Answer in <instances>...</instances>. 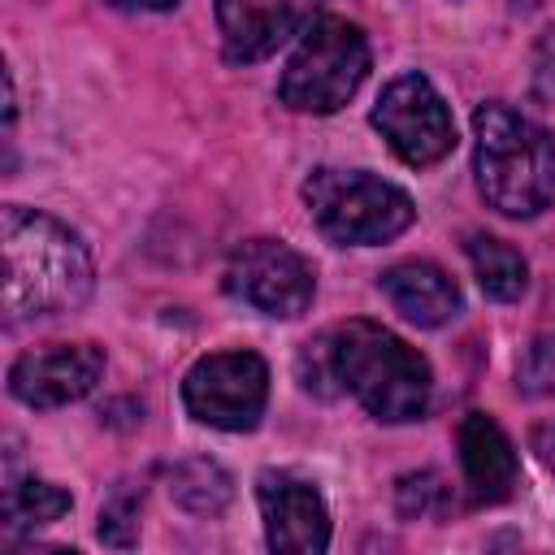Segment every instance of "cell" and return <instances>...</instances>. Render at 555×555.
Segmentation results:
<instances>
[{"label":"cell","instance_id":"cell-1","mask_svg":"<svg viewBox=\"0 0 555 555\" xmlns=\"http://www.w3.org/2000/svg\"><path fill=\"white\" fill-rule=\"evenodd\" d=\"M4 251V321H35L74 312L95 286L87 243L48 212L9 204L0 212Z\"/></svg>","mask_w":555,"mask_h":555},{"label":"cell","instance_id":"cell-2","mask_svg":"<svg viewBox=\"0 0 555 555\" xmlns=\"http://www.w3.org/2000/svg\"><path fill=\"white\" fill-rule=\"evenodd\" d=\"M325 356H330V373L334 382L356 395V403L386 421H416L429 408V364L416 347H408L399 334H390L386 325L373 321H347L338 330L325 334Z\"/></svg>","mask_w":555,"mask_h":555},{"label":"cell","instance_id":"cell-3","mask_svg":"<svg viewBox=\"0 0 555 555\" xmlns=\"http://www.w3.org/2000/svg\"><path fill=\"white\" fill-rule=\"evenodd\" d=\"M473 173L486 204L503 217H538L555 195V139L512 104L473 113Z\"/></svg>","mask_w":555,"mask_h":555},{"label":"cell","instance_id":"cell-4","mask_svg":"<svg viewBox=\"0 0 555 555\" xmlns=\"http://www.w3.org/2000/svg\"><path fill=\"white\" fill-rule=\"evenodd\" d=\"M304 204L317 230L343 247H369L403 234L416 217L403 186L364 169H317L304 182Z\"/></svg>","mask_w":555,"mask_h":555},{"label":"cell","instance_id":"cell-5","mask_svg":"<svg viewBox=\"0 0 555 555\" xmlns=\"http://www.w3.org/2000/svg\"><path fill=\"white\" fill-rule=\"evenodd\" d=\"M369 74V39L347 17H317L291 52L278 95L295 113H338Z\"/></svg>","mask_w":555,"mask_h":555},{"label":"cell","instance_id":"cell-6","mask_svg":"<svg viewBox=\"0 0 555 555\" xmlns=\"http://www.w3.org/2000/svg\"><path fill=\"white\" fill-rule=\"evenodd\" d=\"M182 403L199 425L212 429H256L269 403V369L256 351H212L182 377Z\"/></svg>","mask_w":555,"mask_h":555},{"label":"cell","instance_id":"cell-7","mask_svg":"<svg viewBox=\"0 0 555 555\" xmlns=\"http://www.w3.org/2000/svg\"><path fill=\"white\" fill-rule=\"evenodd\" d=\"M373 126L382 130L390 152L412 169L438 165L455 147L451 108L425 74H399L395 82H386V91L373 104Z\"/></svg>","mask_w":555,"mask_h":555},{"label":"cell","instance_id":"cell-8","mask_svg":"<svg viewBox=\"0 0 555 555\" xmlns=\"http://www.w3.org/2000/svg\"><path fill=\"white\" fill-rule=\"evenodd\" d=\"M225 291L264 317L291 321L312 304L317 278H312V264L282 238H247L243 247L230 251Z\"/></svg>","mask_w":555,"mask_h":555},{"label":"cell","instance_id":"cell-9","mask_svg":"<svg viewBox=\"0 0 555 555\" xmlns=\"http://www.w3.org/2000/svg\"><path fill=\"white\" fill-rule=\"evenodd\" d=\"M104 351L95 343H43L13 360L9 390L26 408H65L95 390Z\"/></svg>","mask_w":555,"mask_h":555},{"label":"cell","instance_id":"cell-10","mask_svg":"<svg viewBox=\"0 0 555 555\" xmlns=\"http://www.w3.org/2000/svg\"><path fill=\"white\" fill-rule=\"evenodd\" d=\"M260 516H264V538L282 555H321L330 546V512L317 494L312 481L295 473H260L256 481Z\"/></svg>","mask_w":555,"mask_h":555},{"label":"cell","instance_id":"cell-11","mask_svg":"<svg viewBox=\"0 0 555 555\" xmlns=\"http://www.w3.org/2000/svg\"><path fill=\"white\" fill-rule=\"evenodd\" d=\"M321 0H217L221 48L230 65H251L278 52L291 35L317 22Z\"/></svg>","mask_w":555,"mask_h":555},{"label":"cell","instance_id":"cell-12","mask_svg":"<svg viewBox=\"0 0 555 555\" xmlns=\"http://www.w3.org/2000/svg\"><path fill=\"white\" fill-rule=\"evenodd\" d=\"M382 291L395 304L399 317L412 325H447L460 312V286L434 264V260H399L382 273Z\"/></svg>","mask_w":555,"mask_h":555},{"label":"cell","instance_id":"cell-13","mask_svg":"<svg viewBox=\"0 0 555 555\" xmlns=\"http://www.w3.org/2000/svg\"><path fill=\"white\" fill-rule=\"evenodd\" d=\"M460 464L481 503H503L516 486V451L494 416L468 412L460 425Z\"/></svg>","mask_w":555,"mask_h":555},{"label":"cell","instance_id":"cell-14","mask_svg":"<svg viewBox=\"0 0 555 555\" xmlns=\"http://www.w3.org/2000/svg\"><path fill=\"white\" fill-rule=\"evenodd\" d=\"M464 251H468V264H473V273H477V286H481L490 299L512 304V299L525 295V286H529V264H525V256H520L512 243H503V238H494V234H468Z\"/></svg>","mask_w":555,"mask_h":555},{"label":"cell","instance_id":"cell-15","mask_svg":"<svg viewBox=\"0 0 555 555\" xmlns=\"http://www.w3.org/2000/svg\"><path fill=\"white\" fill-rule=\"evenodd\" d=\"M169 494H173L186 512H195V516H217V512L230 503L234 481H230V473H225L221 464H212V460H182V464L169 473Z\"/></svg>","mask_w":555,"mask_h":555},{"label":"cell","instance_id":"cell-16","mask_svg":"<svg viewBox=\"0 0 555 555\" xmlns=\"http://www.w3.org/2000/svg\"><path fill=\"white\" fill-rule=\"evenodd\" d=\"M69 490H61L56 481H43V477H22L4 486V520L9 529H39V525H52L69 512Z\"/></svg>","mask_w":555,"mask_h":555},{"label":"cell","instance_id":"cell-17","mask_svg":"<svg viewBox=\"0 0 555 555\" xmlns=\"http://www.w3.org/2000/svg\"><path fill=\"white\" fill-rule=\"evenodd\" d=\"M139 494L134 490H117L104 507H100V538L113 546H130L139 533Z\"/></svg>","mask_w":555,"mask_h":555},{"label":"cell","instance_id":"cell-18","mask_svg":"<svg viewBox=\"0 0 555 555\" xmlns=\"http://www.w3.org/2000/svg\"><path fill=\"white\" fill-rule=\"evenodd\" d=\"M516 377H520V390H525V395H546V390H555V338H538V343L525 351Z\"/></svg>","mask_w":555,"mask_h":555},{"label":"cell","instance_id":"cell-19","mask_svg":"<svg viewBox=\"0 0 555 555\" xmlns=\"http://www.w3.org/2000/svg\"><path fill=\"white\" fill-rule=\"evenodd\" d=\"M434 499H442V481L434 473H416V477H403L399 481V507H403V516H425Z\"/></svg>","mask_w":555,"mask_h":555},{"label":"cell","instance_id":"cell-20","mask_svg":"<svg viewBox=\"0 0 555 555\" xmlns=\"http://www.w3.org/2000/svg\"><path fill=\"white\" fill-rule=\"evenodd\" d=\"M533 95L555 104V26H546L533 48Z\"/></svg>","mask_w":555,"mask_h":555},{"label":"cell","instance_id":"cell-21","mask_svg":"<svg viewBox=\"0 0 555 555\" xmlns=\"http://www.w3.org/2000/svg\"><path fill=\"white\" fill-rule=\"evenodd\" d=\"M113 9H134V13H169L178 9V0H108Z\"/></svg>","mask_w":555,"mask_h":555}]
</instances>
